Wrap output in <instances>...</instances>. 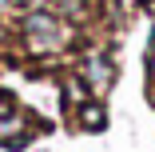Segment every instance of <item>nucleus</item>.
I'll return each mask as SVG.
<instances>
[{"mask_svg": "<svg viewBox=\"0 0 155 152\" xmlns=\"http://www.w3.org/2000/svg\"><path fill=\"white\" fill-rule=\"evenodd\" d=\"M24 40L32 44V52H52L68 40V28L60 24V16H52L48 8L40 12H28L24 16Z\"/></svg>", "mask_w": 155, "mask_h": 152, "instance_id": "obj_1", "label": "nucleus"}, {"mask_svg": "<svg viewBox=\"0 0 155 152\" xmlns=\"http://www.w3.org/2000/svg\"><path fill=\"white\" fill-rule=\"evenodd\" d=\"M111 80H115V64H111L107 56H87L84 60V88H87V92L104 96L107 88H111Z\"/></svg>", "mask_w": 155, "mask_h": 152, "instance_id": "obj_2", "label": "nucleus"}, {"mask_svg": "<svg viewBox=\"0 0 155 152\" xmlns=\"http://www.w3.org/2000/svg\"><path fill=\"white\" fill-rule=\"evenodd\" d=\"M104 124H107V116H104V108H100V104H84V108H80V128L100 132Z\"/></svg>", "mask_w": 155, "mask_h": 152, "instance_id": "obj_3", "label": "nucleus"}, {"mask_svg": "<svg viewBox=\"0 0 155 152\" xmlns=\"http://www.w3.org/2000/svg\"><path fill=\"white\" fill-rule=\"evenodd\" d=\"M60 8H64L68 20H84L87 16V0H60Z\"/></svg>", "mask_w": 155, "mask_h": 152, "instance_id": "obj_4", "label": "nucleus"}, {"mask_svg": "<svg viewBox=\"0 0 155 152\" xmlns=\"http://www.w3.org/2000/svg\"><path fill=\"white\" fill-rule=\"evenodd\" d=\"M147 80H151V96H155V48L147 52Z\"/></svg>", "mask_w": 155, "mask_h": 152, "instance_id": "obj_5", "label": "nucleus"}, {"mask_svg": "<svg viewBox=\"0 0 155 152\" xmlns=\"http://www.w3.org/2000/svg\"><path fill=\"white\" fill-rule=\"evenodd\" d=\"M24 4H28V12H40V8H48V4H52V0H24Z\"/></svg>", "mask_w": 155, "mask_h": 152, "instance_id": "obj_6", "label": "nucleus"}, {"mask_svg": "<svg viewBox=\"0 0 155 152\" xmlns=\"http://www.w3.org/2000/svg\"><path fill=\"white\" fill-rule=\"evenodd\" d=\"M8 4H12V0H0V8H8Z\"/></svg>", "mask_w": 155, "mask_h": 152, "instance_id": "obj_7", "label": "nucleus"}]
</instances>
